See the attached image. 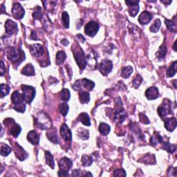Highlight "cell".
<instances>
[{
  "mask_svg": "<svg viewBox=\"0 0 177 177\" xmlns=\"http://www.w3.org/2000/svg\"><path fill=\"white\" fill-rule=\"evenodd\" d=\"M6 55L9 60L13 63H19L23 62L25 59V56L24 51L21 50H18L15 47H8L6 50Z\"/></svg>",
  "mask_w": 177,
  "mask_h": 177,
  "instance_id": "cell-1",
  "label": "cell"
},
{
  "mask_svg": "<svg viewBox=\"0 0 177 177\" xmlns=\"http://www.w3.org/2000/svg\"><path fill=\"white\" fill-rule=\"evenodd\" d=\"M73 51L76 63L81 70H84L87 65V60H86V56H85L83 50L81 49L80 47H79V49H76V47H75V49L73 50Z\"/></svg>",
  "mask_w": 177,
  "mask_h": 177,
  "instance_id": "cell-2",
  "label": "cell"
},
{
  "mask_svg": "<svg viewBox=\"0 0 177 177\" xmlns=\"http://www.w3.org/2000/svg\"><path fill=\"white\" fill-rule=\"evenodd\" d=\"M35 124L41 130H48L51 127V122L44 113H40L35 118Z\"/></svg>",
  "mask_w": 177,
  "mask_h": 177,
  "instance_id": "cell-3",
  "label": "cell"
},
{
  "mask_svg": "<svg viewBox=\"0 0 177 177\" xmlns=\"http://www.w3.org/2000/svg\"><path fill=\"white\" fill-rule=\"evenodd\" d=\"M21 90H22V95L24 100L26 103H31L34 99L35 95V89L31 86L22 85L21 86Z\"/></svg>",
  "mask_w": 177,
  "mask_h": 177,
  "instance_id": "cell-4",
  "label": "cell"
},
{
  "mask_svg": "<svg viewBox=\"0 0 177 177\" xmlns=\"http://www.w3.org/2000/svg\"><path fill=\"white\" fill-rule=\"evenodd\" d=\"M158 113L163 120H165L167 115L172 114L171 102L168 99H165L163 105L159 107Z\"/></svg>",
  "mask_w": 177,
  "mask_h": 177,
  "instance_id": "cell-5",
  "label": "cell"
},
{
  "mask_svg": "<svg viewBox=\"0 0 177 177\" xmlns=\"http://www.w3.org/2000/svg\"><path fill=\"white\" fill-rule=\"evenodd\" d=\"M94 87L95 83L86 78L76 81L73 85V88H75V89H78V88L84 87L88 91H92Z\"/></svg>",
  "mask_w": 177,
  "mask_h": 177,
  "instance_id": "cell-6",
  "label": "cell"
},
{
  "mask_svg": "<svg viewBox=\"0 0 177 177\" xmlns=\"http://www.w3.org/2000/svg\"><path fill=\"white\" fill-rule=\"evenodd\" d=\"M100 26L98 23L95 21H91L85 26V33L90 37H94L98 31Z\"/></svg>",
  "mask_w": 177,
  "mask_h": 177,
  "instance_id": "cell-7",
  "label": "cell"
},
{
  "mask_svg": "<svg viewBox=\"0 0 177 177\" xmlns=\"http://www.w3.org/2000/svg\"><path fill=\"white\" fill-rule=\"evenodd\" d=\"M113 68V63L109 60H104L100 64L99 70L103 76H107L111 72Z\"/></svg>",
  "mask_w": 177,
  "mask_h": 177,
  "instance_id": "cell-8",
  "label": "cell"
},
{
  "mask_svg": "<svg viewBox=\"0 0 177 177\" xmlns=\"http://www.w3.org/2000/svg\"><path fill=\"white\" fill-rule=\"evenodd\" d=\"M24 9L19 3L14 4L12 8V15L17 20H21L24 16Z\"/></svg>",
  "mask_w": 177,
  "mask_h": 177,
  "instance_id": "cell-9",
  "label": "cell"
},
{
  "mask_svg": "<svg viewBox=\"0 0 177 177\" xmlns=\"http://www.w3.org/2000/svg\"><path fill=\"white\" fill-rule=\"evenodd\" d=\"M31 53L35 57H41L44 53V49L42 44H35L29 46Z\"/></svg>",
  "mask_w": 177,
  "mask_h": 177,
  "instance_id": "cell-10",
  "label": "cell"
},
{
  "mask_svg": "<svg viewBox=\"0 0 177 177\" xmlns=\"http://www.w3.org/2000/svg\"><path fill=\"white\" fill-rule=\"evenodd\" d=\"M125 3L129 6V13L131 17H135L139 11V1H126Z\"/></svg>",
  "mask_w": 177,
  "mask_h": 177,
  "instance_id": "cell-11",
  "label": "cell"
},
{
  "mask_svg": "<svg viewBox=\"0 0 177 177\" xmlns=\"http://www.w3.org/2000/svg\"><path fill=\"white\" fill-rule=\"evenodd\" d=\"M5 29L6 33L10 36V35H12L13 34H15V33H18V24H17L15 21H12L11 20H8L5 23Z\"/></svg>",
  "mask_w": 177,
  "mask_h": 177,
  "instance_id": "cell-12",
  "label": "cell"
},
{
  "mask_svg": "<svg viewBox=\"0 0 177 177\" xmlns=\"http://www.w3.org/2000/svg\"><path fill=\"white\" fill-rule=\"evenodd\" d=\"M60 134L65 141H71L72 140V134L66 124H63L60 128Z\"/></svg>",
  "mask_w": 177,
  "mask_h": 177,
  "instance_id": "cell-13",
  "label": "cell"
},
{
  "mask_svg": "<svg viewBox=\"0 0 177 177\" xmlns=\"http://www.w3.org/2000/svg\"><path fill=\"white\" fill-rule=\"evenodd\" d=\"M73 163L70 159L66 157H63L59 161V167L61 170L68 172L72 166Z\"/></svg>",
  "mask_w": 177,
  "mask_h": 177,
  "instance_id": "cell-14",
  "label": "cell"
},
{
  "mask_svg": "<svg viewBox=\"0 0 177 177\" xmlns=\"http://www.w3.org/2000/svg\"><path fill=\"white\" fill-rule=\"evenodd\" d=\"M145 95L147 98L150 100L156 99L159 97V90L155 87L148 88L145 92Z\"/></svg>",
  "mask_w": 177,
  "mask_h": 177,
  "instance_id": "cell-15",
  "label": "cell"
},
{
  "mask_svg": "<svg viewBox=\"0 0 177 177\" xmlns=\"http://www.w3.org/2000/svg\"><path fill=\"white\" fill-rule=\"evenodd\" d=\"M152 15L147 11H143L138 18V21L140 24L145 25L147 24L150 21L152 20Z\"/></svg>",
  "mask_w": 177,
  "mask_h": 177,
  "instance_id": "cell-16",
  "label": "cell"
},
{
  "mask_svg": "<svg viewBox=\"0 0 177 177\" xmlns=\"http://www.w3.org/2000/svg\"><path fill=\"white\" fill-rule=\"evenodd\" d=\"M27 140L32 145H38L40 143V136L36 131L32 130L28 133Z\"/></svg>",
  "mask_w": 177,
  "mask_h": 177,
  "instance_id": "cell-17",
  "label": "cell"
},
{
  "mask_svg": "<svg viewBox=\"0 0 177 177\" xmlns=\"http://www.w3.org/2000/svg\"><path fill=\"white\" fill-rule=\"evenodd\" d=\"M165 127L169 131H173L176 127V118L174 117L166 118V122H165Z\"/></svg>",
  "mask_w": 177,
  "mask_h": 177,
  "instance_id": "cell-18",
  "label": "cell"
},
{
  "mask_svg": "<svg viewBox=\"0 0 177 177\" xmlns=\"http://www.w3.org/2000/svg\"><path fill=\"white\" fill-rule=\"evenodd\" d=\"M16 146H17V149L15 150L16 156L18 157L20 161H24V160H25L26 158L28 157V154L26 153V152L23 149L22 147H20V146L18 144V143H16Z\"/></svg>",
  "mask_w": 177,
  "mask_h": 177,
  "instance_id": "cell-19",
  "label": "cell"
},
{
  "mask_svg": "<svg viewBox=\"0 0 177 177\" xmlns=\"http://www.w3.org/2000/svg\"><path fill=\"white\" fill-rule=\"evenodd\" d=\"M166 24L169 31L172 33H176L177 30V23L176 17H174V18L172 20H166Z\"/></svg>",
  "mask_w": 177,
  "mask_h": 177,
  "instance_id": "cell-20",
  "label": "cell"
},
{
  "mask_svg": "<svg viewBox=\"0 0 177 177\" xmlns=\"http://www.w3.org/2000/svg\"><path fill=\"white\" fill-rule=\"evenodd\" d=\"M21 131V128L20 126L16 124L15 121H13L11 123V127L10 128V130H9V132H10L12 136H13L15 138H17L18 136L20 135V134Z\"/></svg>",
  "mask_w": 177,
  "mask_h": 177,
  "instance_id": "cell-21",
  "label": "cell"
},
{
  "mask_svg": "<svg viewBox=\"0 0 177 177\" xmlns=\"http://www.w3.org/2000/svg\"><path fill=\"white\" fill-rule=\"evenodd\" d=\"M12 102L14 105H19L22 103L24 98L22 94H20L18 91H15L13 93L11 96Z\"/></svg>",
  "mask_w": 177,
  "mask_h": 177,
  "instance_id": "cell-22",
  "label": "cell"
},
{
  "mask_svg": "<svg viewBox=\"0 0 177 177\" xmlns=\"http://www.w3.org/2000/svg\"><path fill=\"white\" fill-rule=\"evenodd\" d=\"M78 121H80L85 126H90L91 125V122H90V118L89 116L87 113H82L79 115Z\"/></svg>",
  "mask_w": 177,
  "mask_h": 177,
  "instance_id": "cell-23",
  "label": "cell"
},
{
  "mask_svg": "<svg viewBox=\"0 0 177 177\" xmlns=\"http://www.w3.org/2000/svg\"><path fill=\"white\" fill-rule=\"evenodd\" d=\"M21 73L26 76H33L35 75V69L31 64H28L21 70Z\"/></svg>",
  "mask_w": 177,
  "mask_h": 177,
  "instance_id": "cell-24",
  "label": "cell"
},
{
  "mask_svg": "<svg viewBox=\"0 0 177 177\" xmlns=\"http://www.w3.org/2000/svg\"><path fill=\"white\" fill-rule=\"evenodd\" d=\"M79 99H80V101L82 104L88 103L90 100V95L88 92L82 91L79 94Z\"/></svg>",
  "mask_w": 177,
  "mask_h": 177,
  "instance_id": "cell-25",
  "label": "cell"
},
{
  "mask_svg": "<svg viewBox=\"0 0 177 177\" xmlns=\"http://www.w3.org/2000/svg\"><path fill=\"white\" fill-rule=\"evenodd\" d=\"M98 130L100 131V133L102 135L107 136V135H108L109 133L110 132L111 128H110L109 125H107V124H106V123H102L100 124Z\"/></svg>",
  "mask_w": 177,
  "mask_h": 177,
  "instance_id": "cell-26",
  "label": "cell"
},
{
  "mask_svg": "<svg viewBox=\"0 0 177 177\" xmlns=\"http://www.w3.org/2000/svg\"><path fill=\"white\" fill-rule=\"evenodd\" d=\"M163 143V138L160 136L158 133H155L154 136H152L151 139H150V143L152 146H156L158 145L157 143Z\"/></svg>",
  "mask_w": 177,
  "mask_h": 177,
  "instance_id": "cell-27",
  "label": "cell"
},
{
  "mask_svg": "<svg viewBox=\"0 0 177 177\" xmlns=\"http://www.w3.org/2000/svg\"><path fill=\"white\" fill-rule=\"evenodd\" d=\"M47 136L50 141H51L53 143H58V138H57V134H56V130L53 129L52 130L49 131L47 134Z\"/></svg>",
  "mask_w": 177,
  "mask_h": 177,
  "instance_id": "cell-28",
  "label": "cell"
},
{
  "mask_svg": "<svg viewBox=\"0 0 177 177\" xmlns=\"http://www.w3.org/2000/svg\"><path fill=\"white\" fill-rule=\"evenodd\" d=\"M133 68L131 66H125L121 70V76L124 78H127L131 76L133 72Z\"/></svg>",
  "mask_w": 177,
  "mask_h": 177,
  "instance_id": "cell-29",
  "label": "cell"
},
{
  "mask_svg": "<svg viewBox=\"0 0 177 177\" xmlns=\"http://www.w3.org/2000/svg\"><path fill=\"white\" fill-rule=\"evenodd\" d=\"M45 159H46L47 163L49 165L52 169H54L55 163H54L53 157L51 154L49 152L45 151Z\"/></svg>",
  "mask_w": 177,
  "mask_h": 177,
  "instance_id": "cell-30",
  "label": "cell"
},
{
  "mask_svg": "<svg viewBox=\"0 0 177 177\" xmlns=\"http://www.w3.org/2000/svg\"><path fill=\"white\" fill-rule=\"evenodd\" d=\"M167 54V47L165 44H163L162 46L159 48V51L156 53V57L159 60H163L166 57Z\"/></svg>",
  "mask_w": 177,
  "mask_h": 177,
  "instance_id": "cell-31",
  "label": "cell"
},
{
  "mask_svg": "<svg viewBox=\"0 0 177 177\" xmlns=\"http://www.w3.org/2000/svg\"><path fill=\"white\" fill-rule=\"evenodd\" d=\"M176 61H174L173 63L171 64V66H169L167 71V76L168 77H173L176 73Z\"/></svg>",
  "mask_w": 177,
  "mask_h": 177,
  "instance_id": "cell-32",
  "label": "cell"
},
{
  "mask_svg": "<svg viewBox=\"0 0 177 177\" xmlns=\"http://www.w3.org/2000/svg\"><path fill=\"white\" fill-rule=\"evenodd\" d=\"M93 160L92 156H88L87 155H83L82 156V164L84 167L91 166L93 163Z\"/></svg>",
  "mask_w": 177,
  "mask_h": 177,
  "instance_id": "cell-33",
  "label": "cell"
},
{
  "mask_svg": "<svg viewBox=\"0 0 177 177\" xmlns=\"http://www.w3.org/2000/svg\"><path fill=\"white\" fill-rule=\"evenodd\" d=\"M66 55L63 51H60L57 53L56 55V63L57 64H61L64 63V60L66 59Z\"/></svg>",
  "mask_w": 177,
  "mask_h": 177,
  "instance_id": "cell-34",
  "label": "cell"
},
{
  "mask_svg": "<svg viewBox=\"0 0 177 177\" xmlns=\"http://www.w3.org/2000/svg\"><path fill=\"white\" fill-rule=\"evenodd\" d=\"M60 96H61V99L63 100V101H65V102L69 101L71 96L69 90L67 89V88H64L60 93Z\"/></svg>",
  "mask_w": 177,
  "mask_h": 177,
  "instance_id": "cell-35",
  "label": "cell"
},
{
  "mask_svg": "<svg viewBox=\"0 0 177 177\" xmlns=\"http://www.w3.org/2000/svg\"><path fill=\"white\" fill-rule=\"evenodd\" d=\"M12 150L8 145L2 143L1 147V154L3 156H7L11 152Z\"/></svg>",
  "mask_w": 177,
  "mask_h": 177,
  "instance_id": "cell-36",
  "label": "cell"
},
{
  "mask_svg": "<svg viewBox=\"0 0 177 177\" xmlns=\"http://www.w3.org/2000/svg\"><path fill=\"white\" fill-rule=\"evenodd\" d=\"M69 109V105L66 103H65V102H64V103H62L59 105L60 113L63 115V116H66V114H68Z\"/></svg>",
  "mask_w": 177,
  "mask_h": 177,
  "instance_id": "cell-37",
  "label": "cell"
},
{
  "mask_svg": "<svg viewBox=\"0 0 177 177\" xmlns=\"http://www.w3.org/2000/svg\"><path fill=\"white\" fill-rule=\"evenodd\" d=\"M161 26V20H160L159 19H157L156 20H155L154 23L151 26V27H150V31H152V33H157L158 31H159Z\"/></svg>",
  "mask_w": 177,
  "mask_h": 177,
  "instance_id": "cell-38",
  "label": "cell"
},
{
  "mask_svg": "<svg viewBox=\"0 0 177 177\" xmlns=\"http://www.w3.org/2000/svg\"><path fill=\"white\" fill-rule=\"evenodd\" d=\"M42 8H40V6H37L36 8H35L34 12L33 13V17L35 20H41L42 18Z\"/></svg>",
  "mask_w": 177,
  "mask_h": 177,
  "instance_id": "cell-39",
  "label": "cell"
},
{
  "mask_svg": "<svg viewBox=\"0 0 177 177\" xmlns=\"http://www.w3.org/2000/svg\"><path fill=\"white\" fill-rule=\"evenodd\" d=\"M62 20L64 27L66 28H69V14L66 11H64L62 15Z\"/></svg>",
  "mask_w": 177,
  "mask_h": 177,
  "instance_id": "cell-40",
  "label": "cell"
},
{
  "mask_svg": "<svg viewBox=\"0 0 177 177\" xmlns=\"http://www.w3.org/2000/svg\"><path fill=\"white\" fill-rule=\"evenodd\" d=\"M163 148L169 153H173L176 151V147L169 143H164Z\"/></svg>",
  "mask_w": 177,
  "mask_h": 177,
  "instance_id": "cell-41",
  "label": "cell"
},
{
  "mask_svg": "<svg viewBox=\"0 0 177 177\" xmlns=\"http://www.w3.org/2000/svg\"><path fill=\"white\" fill-rule=\"evenodd\" d=\"M78 136L82 138V139H87L89 137V134H88V131L85 130V129H80V130H78Z\"/></svg>",
  "mask_w": 177,
  "mask_h": 177,
  "instance_id": "cell-42",
  "label": "cell"
},
{
  "mask_svg": "<svg viewBox=\"0 0 177 177\" xmlns=\"http://www.w3.org/2000/svg\"><path fill=\"white\" fill-rule=\"evenodd\" d=\"M10 92V87L8 85H5V84H2L1 85V93H2V98H3L5 95H7L9 94Z\"/></svg>",
  "mask_w": 177,
  "mask_h": 177,
  "instance_id": "cell-43",
  "label": "cell"
},
{
  "mask_svg": "<svg viewBox=\"0 0 177 177\" xmlns=\"http://www.w3.org/2000/svg\"><path fill=\"white\" fill-rule=\"evenodd\" d=\"M143 80V78L140 75H138L136 76V77L134 79L133 81H132V85H133V87H134L135 88H137L138 87H139L141 82H142Z\"/></svg>",
  "mask_w": 177,
  "mask_h": 177,
  "instance_id": "cell-44",
  "label": "cell"
},
{
  "mask_svg": "<svg viewBox=\"0 0 177 177\" xmlns=\"http://www.w3.org/2000/svg\"><path fill=\"white\" fill-rule=\"evenodd\" d=\"M131 129L132 130V131L134 132L136 134H137L138 137L139 138H143V135H142V133H141V131L140 130L139 127H138L137 125H136V123H134L132 124V125L131 126Z\"/></svg>",
  "mask_w": 177,
  "mask_h": 177,
  "instance_id": "cell-45",
  "label": "cell"
},
{
  "mask_svg": "<svg viewBox=\"0 0 177 177\" xmlns=\"http://www.w3.org/2000/svg\"><path fill=\"white\" fill-rule=\"evenodd\" d=\"M14 109H15V110H16L17 111L20 112V113H24L26 109V105L22 103L19 104V105H15V106H14Z\"/></svg>",
  "mask_w": 177,
  "mask_h": 177,
  "instance_id": "cell-46",
  "label": "cell"
},
{
  "mask_svg": "<svg viewBox=\"0 0 177 177\" xmlns=\"http://www.w3.org/2000/svg\"><path fill=\"white\" fill-rule=\"evenodd\" d=\"M114 176H126V172L123 169H116V170L114 172Z\"/></svg>",
  "mask_w": 177,
  "mask_h": 177,
  "instance_id": "cell-47",
  "label": "cell"
},
{
  "mask_svg": "<svg viewBox=\"0 0 177 177\" xmlns=\"http://www.w3.org/2000/svg\"><path fill=\"white\" fill-rule=\"evenodd\" d=\"M139 118H140V121L143 124H149L150 123L149 119L147 118V117L146 116L145 114H143L142 113L139 114Z\"/></svg>",
  "mask_w": 177,
  "mask_h": 177,
  "instance_id": "cell-48",
  "label": "cell"
},
{
  "mask_svg": "<svg viewBox=\"0 0 177 177\" xmlns=\"http://www.w3.org/2000/svg\"><path fill=\"white\" fill-rule=\"evenodd\" d=\"M5 73H6V68H5V66H4V62L1 61V66H0V74H1V76H3Z\"/></svg>",
  "mask_w": 177,
  "mask_h": 177,
  "instance_id": "cell-49",
  "label": "cell"
},
{
  "mask_svg": "<svg viewBox=\"0 0 177 177\" xmlns=\"http://www.w3.org/2000/svg\"><path fill=\"white\" fill-rule=\"evenodd\" d=\"M80 169H75V170H73L72 174H71V175L73 176H82V174H80Z\"/></svg>",
  "mask_w": 177,
  "mask_h": 177,
  "instance_id": "cell-50",
  "label": "cell"
},
{
  "mask_svg": "<svg viewBox=\"0 0 177 177\" xmlns=\"http://www.w3.org/2000/svg\"><path fill=\"white\" fill-rule=\"evenodd\" d=\"M58 176H69V174H68V172L66 171H63V170H60L58 172Z\"/></svg>",
  "mask_w": 177,
  "mask_h": 177,
  "instance_id": "cell-51",
  "label": "cell"
},
{
  "mask_svg": "<svg viewBox=\"0 0 177 177\" xmlns=\"http://www.w3.org/2000/svg\"><path fill=\"white\" fill-rule=\"evenodd\" d=\"M78 36L79 37H80V39H78V40H80V42H82V43H83V42H85V38L82 35H81V34H79V35H78Z\"/></svg>",
  "mask_w": 177,
  "mask_h": 177,
  "instance_id": "cell-52",
  "label": "cell"
},
{
  "mask_svg": "<svg viewBox=\"0 0 177 177\" xmlns=\"http://www.w3.org/2000/svg\"><path fill=\"white\" fill-rule=\"evenodd\" d=\"M62 43H63V44L64 45V46H67V45L69 44V41L67 40L66 39H64V40H62V42H61Z\"/></svg>",
  "mask_w": 177,
  "mask_h": 177,
  "instance_id": "cell-53",
  "label": "cell"
},
{
  "mask_svg": "<svg viewBox=\"0 0 177 177\" xmlns=\"http://www.w3.org/2000/svg\"><path fill=\"white\" fill-rule=\"evenodd\" d=\"M31 37L33 38V40H37V37H36V35H35V31H33L32 32V34H31Z\"/></svg>",
  "mask_w": 177,
  "mask_h": 177,
  "instance_id": "cell-54",
  "label": "cell"
},
{
  "mask_svg": "<svg viewBox=\"0 0 177 177\" xmlns=\"http://www.w3.org/2000/svg\"><path fill=\"white\" fill-rule=\"evenodd\" d=\"M161 2L165 4H166V5H169V4L172 3V1L170 0V1L167 2V1H163V0H161Z\"/></svg>",
  "mask_w": 177,
  "mask_h": 177,
  "instance_id": "cell-55",
  "label": "cell"
},
{
  "mask_svg": "<svg viewBox=\"0 0 177 177\" xmlns=\"http://www.w3.org/2000/svg\"><path fill=\"white\" fill-rule=\"evenodd\" d=\"M5 9H4V5H2V14H3V13H5Z\"/></svg>",
  "mask_w": 177,
  "mask_h": 177,
  "instance_id": "cell-56",
  "label": "cell"
},
{
  "mask_svg": "<svg viewBox=\"0 0 177 177\" xmlns=\"http://www.w3.org/2000/svg\"><path fill=\"white\" fill-rule=\"evenodd\" d=\"M176 42H174V51H176Z\"/></svg>",
  "mask_w": 177,
  "mask_h": 177,
  "instance_id": "cell-57",
  "label": "cell"
},
{
  "mask_svg": "<svg viewBox=\"0 0 177 177\" xmlns=\"http://www.w3.org/2000/svg\"><path fill=\"white\" fill-rule=\"evenodd\" d=\"M176 80H174V81H173V82H174V88H176Z\"/></svg>",
  "mask_w": 177,
  "mask_h": 177,
  "instance_id": "cell-58",
  "label": "cell"
}]
</instances>
